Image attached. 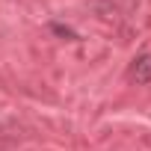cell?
<instances>
[{
  "label": "cell",
  "mask_w": 151,
  "mask_h": 151,
  "mask_svg": "<svg viewBox=\"0 0 151 151\" xmlns=\"http://www.w3.org/2000/svg\"><path fill=\"white\" fill-rule=\"evenodd\" d=\"M130 80L133 83H151V53H139L130 65Z\"/></svg>",
  "instance_id": "cell-1"
},
{
  "label": "cell",
  "mask_w": 151,
  "mask_h": 151,
  "mask_svg": "<svg viewBox=\"0 0 151 151\" xmlns=\"http://www.w3.org/2000/svg\"><path fill=\"white\" fill-rule=\"evenodd\" d=\"M50 33H56V36H59V39H65V42H77V39H80L71 27H65V24H59V21H53V24H50Z\"/></svg>",
  "instance_id": "cell-2"
}]
</instances>
